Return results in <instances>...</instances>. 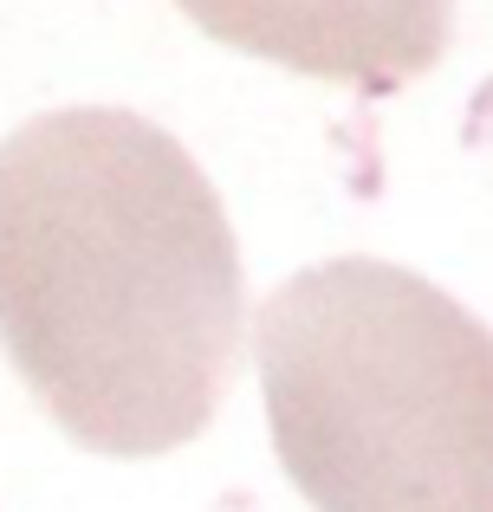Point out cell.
Wrapping results in <instances>:
<instances>
[{
    "mask_svg": "<svg viewBox=\"0 0 493 512\" xmlns=\"http://www.w3.org/2000/svg\"><path fill=\"white\" fill-rule=\"evenodd\" d=\"M202 33L312 78L390 91L429 72L455 33V0H176Z\"/></svg>",
    "mask_w": 493,
    "mask_h": 512,
    "instance_id": "3",
    "label": "cell"
},
{
    "mask_svg": "<svg viewBox=\"0 0 493 512\" xmlns=\"http://www.w3.org/2000/svg\"><path fill=\"white\" fill-rule=\"evenodd\" d=\"M273 448L318 512H493V325L377 253L299 266L253 318Z\"/></svg>",
    "mask_w": 493,
    "mask_h": 512,
    "instance_id": "2",
    "label": "cell"
},
{
    "mask_svg": "<svg viewBox=\"0 0 493 512\" xmlns=\"http://www.w3.org/2000/svg\"><path fill=\"white\" fill-rule=\"evenodd\" d=\"M241 331V247L182 137L124 104L0 137V344L65 435L98 454L202 435Z\"/></svg>",
    "mask_w": 493,
    "mask_h": 512,
    "instance_id": "1",
    "label": "cell"
}]
</instances>
